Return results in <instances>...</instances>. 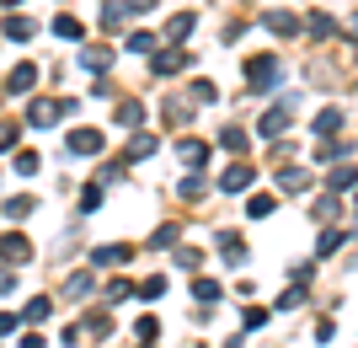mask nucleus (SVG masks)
I'll return each mask as SVG.
<instances>
[{
  "mask_svg": "<svg viewBox=\"0 0 358 348\" xmlns=\"http://www.w3.org/2000/svg\"><path fill=\"white\" fill-rule=\"evenodd\" d=\"M262 22H268V32H278V38H294V32H299V22L289 11H268Z\"/></svg>",
  "mask_w": 358,
  "mask_h": 348,
  "instance_id": "15",
  "label": "nucleus"
},
{
  "mask_svg": "<svg viewBox=\"0 0 358 348\" xmlns=\"http://www.w3.org/2000/svg\"><path fill=\"white\" fill-rule=\"evenodd\" d=\"M278 305H284V311H294V305H305V289H299V284H294V289H284V295H278Z\"/></svg>",
  "mask_w": 358,
  "mask_h": 348,
  "instance_id": "38",
  "label": "nucleus"
},
{
  "mask_svg": "<svg viewBox=\"0 0 358 348\" xmlns=\"http://www.w3.org/2000/svg\"><path fill=\"white\" fill-rule=\"evenodd\" d=\"M193 300L214 305V300H220V284H214V279H198V284H193Z\"/></svg>",
  "mask_w": 358,
  "mask_h": 348,
  "instance_id": "28",
  "label": "nucleus"
},
{
  "mask_svg": "<svg viewBox=\"0 0 358 348\" xmlns=\"http://www.w3.org/2000/svg\"><path fill=\"white\" fill-rule=\"evenodd\" d=\"M337 246H343V230H327V236H321V258H327V252H337Z\"/></svg>",
  "mask_w": 358,
  "mask_h": 348,
  "instance_id": "43",
  "label": "nucleus"
},
{
  "mask_svg": "<svg viewBox=\"0 0 358 348\" xmlns=\"http://www.w3.org/2000/svg\"><path fill=\"white\" fill-rule=\"evenodd\" d=\"M310 32H315V38H331L337 27H331V16H321V11H315V16H310Z\"/></svg>",
  "mask_w": 358,
  "mask_h": 348,
  "instance_id": "37",
  "label": "nucleus"
},
{
  "mask_svg": "<svg viewBox=\"0 0 358 348\" xmlns=\"http://www.w3.org/2000/svg\"><path fill=\"white\" fill-rule=\"evenodd\" d=\"M6 214H11V220H27V214H38V198H11V204H6Z\"/></svg>",
  "mask_w": 358,
  "mask_h": 348,
  "instance_id": "25",
  "label": "nucleus"
},
{
  "mask_svg": "<svg viewBox=\"0 0 358 348\" xmlns=\"http://www.w3.org/2000/svg\"><path fill=\"white\" fill-rule=\"evenodd\" d=\"M182 64H187V48H155V54H150V70H155V76H177Z\"/></svg>",
  "mask_w": 358,
  "mask_h": 348,
  "instance_id": "4",
  "label": "nucleus"
},
{
  "mask_svg": "<svg viewBox=\"0 0 358 348\" xmlns=\"http://www.w3.org/2000/svg\"><path fill=\"white\" fill-rule=\"evenodd\" d=\"M54 316V305L43 300V295H38V300H27V311H22V321H32V327H38V321H48Z\"/></svg>",
  "mask_w": 358,
  "mask_h": 348,
  "instance_id": "22",
  "label": "nucleus"
},
{
  "mask_svg": "<svg viewBox=\"0 0 358 348\" xmlns=\"http://www.w3.org/2000/svg\"><path fill=\"white\" fill-rule=\"evenodd\" d=\"M139 337H145V343H155V337H161V321H155V316H139Z\"/></svg>",
  "mask_w": 358,
  "mask_h": 348,
  "instance_id": "36",
  "label": "nucleus"
},
{
  "mask_svg": "<svg viewBox=\"0 0 358 348\" xmlns=\"http://www.w3.org/2000/svg\"><path fill=\"white\" fill-rule=\"evenodd\" d=\"M171 242H177V225H161L155 236H150V246H171Z\"/></svg>",
  "mask_w": 358,
  "mask_h": 348,
  "instance_id": "42",
  "label": "nucleus"
},
{
  "mask_svg": "<svg viewBox=\"0 0 358 348\" xmlns=\"http://www.w3.org/2000/svg\"><path fill=\"white\" fill-rule=\"evenodd\" d=\"M139 295H145V300H155V295H166V279H161V273H150L145 284H139Z\"/></svg>",
  "mask_w": 358,
  "mask_h": 348,
  "instance_id": "32",
  "label": "nucleus"
},
{
  "mask_svg": "<svg viewBox=\"0 0 358 348\" xmlns=\"http://www.w3.org/2000/svg\"><path fill=\"white\" fill-rule=\"evenodd\" d=\"M102 145H107L102 129H70V134H64V151L70 155H96Z\"/></svg>",
  "mask_w": 358,
  "mask_h": 348,
  "instance_id": "3",
  "label": "nucleus"
},
{
  "mask_svg": "<svg viewBox=\"0 0 358 348\" xmlns=\"http://www.w3.org/2000/svg\"><path fill=\"white\" fill-rule=\"evenodd\" d=\"M102 209V188H86V193H80V214H96Z\"/></svg>",
  "mask_w": 358,
  "mask_h": 348,
  "instance_id": "31",
  "label": "nucleus"
},
{
  "mask_svg": "<svg viewBox=\"0 0 358 348\" xmlns=\"http://www.w3.org/2000/svg\"><path fill=\"white\" fill-rule=\"evenodd\" d=\"M198 263H203V252H198V246H182V252H177V268L198 273Z\"/></svg>",
  "mask_w": 358,
  "mask_h": 348,
  "instance_id": "29",
  "label": "nucleus"
},
{
  "mask_svg": "<svg viewBox=\"0 0 358 348\" xmlns=\"http://www.w3.org/2000/svg\"><path fill=\"white\" fill-rule=\"evenodd\" d=\"M118 123H123V129H139V123H145V107H139V102H123L118 107Z\"/></svg>",
  "mask_w": 358,
  "mask_h": 348,
  "instance_id": "26",
  "label": "nucleus"
},
{
  "mask_svg": "<svg viewBox=\"0 0 358 348\" xmlns=\"http://www.w3.org/2000/svg\"><path fill=\"white\" fill-rule=\"evenodd\" d=\"M246 214H252V220H268L273 214V193H252L246 198Z\"/></svg>",
  "mask_w": 358,
  "mask_h": 348,
  "instance_id": "24",
  "label": "nucleus"
},
{
  "mask_svg": "<svg viewBox=\"0 0 358 348\" xmlns=\"http://www.w3.org/2000/svg\"><path fill=\"white\" fill-rule=\"evenodd\" d=\"M193 97H198V102H214L220 91H214V81H193Z\"/></svg>",
  "mask_w": 358,
  "mask_h": 348,
  "instance_id": "41",
  "label": "nucleus"
},
{
  "mask_svg": "<svg viewBox=\"0 0 358 348\" xmlns=\"http://www.w3.org/2000/svg\"><path fill=\"white\" fill-rule=\"evenodd\" d=\"M123 263H129V246H123V242L96 246V252H91V268H123Z\"/></svg>",
  "mask_w": 358,
  "mask_h": 348,
  "instance_id": "8",
  "label": "nucleus"
},
{
  "mask_svg": "<svg viewBox=\"0 0 358 348\" xmlns=\"http://www.w3.org/2000/svg\"><path fill=\"white\" fill-rule=\"evenodd\" d=\"M16 327H22V316H16V311H0V337H11Z\"/></svg>",
  "mask_w": 358,
  "mask_h": 348,
  "instance_id": "40",
  "label": "nucleus"
},
{
  "mask_svg": "<svg viewBox=\"0 0 358 348\" xmlns=\"http://www.w3.org/2000/svg\"><path fill=\"white\" fill-rule=\"evenodd\" d=\"M32 81H38V64H16V70H11V81H6V86H11L16 97H22V91H32Z\"/></svg>",
  "mask_w": 358,
  "mask_h": 348,
  "instance_id": "16",
  "label": "nucleus"
},
{
  "mask_svg": "<svg viewBox=\"0 0 358 348\" xmlns=\"http://www.w3.org/2000/svg\"><path fill=\"white\" fill-rule=\"evenodd\" d=\"M337 129H343V107H321L315 113V139H337Z\"/></svg>",
  "mask_w": 358,
  "mask_h": 348,
  "instance_id": "10",
  "label": "nucleus"
},
{
  "mask_svg": "<svg viewBox=\"0 0 358 348\" xmlns=\"http://www.w3.org/2000/svg\"><path fill=\"white\" fill-rule=\"evenodd\" d=\"M129 295H134V284H129V279H113V289H107V300H129Z\"/></svg>",
  "mask_w": 358,
  "mask_h": 348,
  "instance_id": "39",
  "label": "nucleus"
},
{
  "mask_svg": "<svg viewBox=\"0 0 358 348\" xmlns=\"http://www.w3.org/2000/svg\"><path fill=\"white\" fill-rule=\"evenodd\" d=\"M54 32H59V38H70V43H80V38H86V27H80V22H75V16H54Z\"/></svg>",
  "mask_w": 358,
  "mask_h": 348,
  "instance_id": "20",
  "label": "nucleus"
},
{
  "mask_svg": "<svg viewBox=\"0 0 358 348\" xmlns=\"http://www.w3.org/2000/svg\"><path fill=\"white\" fill-rule=\"evenodd\" d=\"M353 214H358V193H353Z\"/></svg>",
  "mask_w": 358,
  "mask_h": 348,
  "instance_id": "48",
  "label": "nucleus"
},
{
  "mask_svg": "<svg viewBox=\"0 0 358 348\" xmlns=\"http://www.w3.org/2000/svg\"><path fill=\"white\" fill-rule=\"evenodd\" d=\"M177 155H182V161H187V167H203V161H209V145L187 134V139H182V145H177Z\"/></svg>",
  "mask_w": 358,
  "mask_h": 348,
  "instance_id": "13",
  "label": "nucleus"
},
{
  "mask_svg": "<svg viewBox=\"0 0 358 348\" xmlns=\"http://www.w3.org/2000/svg\"><path fill=\"white\" fill-rule=\"evenodd\" d=\"M278 81H284L278 54H252V60H246V86H252V91H273Z\"/></svg>",
  "mask_w": 358,
  "mask_h": 348,
  "instance_id": "1",
  "label": "nucleus"
},
{
  "mask_svg": "<svg viewBox=\"0 0 358 348\" xmlns=\"http://www.w3.org/2000/svg\"><path fill=\"white\" fill-rule=\"evenodd\" d=\"M64 113H75V102H54V97H38V102L27 107V123H32V129H48V123H59Z\"/></svg>",
  "mask_w": 358,
  "mask_h": 348,
  "instance_id": "2",
  "label": "nucleus"
},
{
  "mask_svg": "<svg viewBox=\"0 0 358 348\" xmlns=\"http://www.w3.org/2000/svg\"><path fill=\"white\" fill-rule=\"evenodd\" d=\"M252 182H257V172L246 167V161H236L230 172H220V188H224V193H252Z\"/></svg>",
  "mask_w": 358,
  "mask_h": 348,
  "instance_id": "5",
  "label": "nucleus"
},
{
  "mask_svg": "<svg viewBox=\"0 0 358 348\" xmlns=\"http://www.w3.org/2000/svg\"><path fill=\"white\" fill-rule=\"evenodd\" d=\"M0 258L11 268H22V263H32V242L27 236H0Z\"/></svg>",
  "mask_w": 358,
  "mask_h": 348,
  "instance_id": "7",
  "label": "nucleus"
},
{
  "mask_svg": "<svg viewBox=\"0 0 358 348\" xmlns=\"http://www.w3.org/2000/svg\"><path fill=\"white\" fill-rule=\"evenodd\" d=\"M193 27H198V16H193V11H177L171 22H166V38H171V43H182V38H193Z\"/></svg>",
  "mask_w": 358,
  "mask_h": 348,
  "instance_id": "11",
  "label": "nucleus"
},
{
  "mask_svg": "<svg viewBox=\"0 0 358 348\" xmlns=\"http://www.w3.org/2000/svg\"><path fill=\"white\" fill-rule=\"evenodd\" d=\"M129 48H134V54H155V48H161V38H155V32H134V38H129Z\"/></svg>",
  "mask_w": 358,
  "mask_h": 348,
  "instance_id": "27",
  "label": "nucleus"
},
{
  "mask_svg": "<svg viewBox=\"0 0 358 348\" xmlns=\"http://www.w3.org/2000/svg\"><path fill=\"white\" fill-rule=\"evenodd\" d=\"M123 11H129V16H145V11H155V0H123Z\"/></svg>",
  "mask_w": 358,
  "mask_h": 348,
  "instance_id": "44",
  "label": "nucleus"
},
{
  "mask_svg": "<svg viewBox=\"0 0 358 348\" xmlns=\"http://www.w3.org/2000/svg\"><path fill=\"white\" fill-rule=\"evenodd\" d=\"M32 32H38V27H32L27 16H6V38H11V43H27Z\"/></svg>",
  "mask_w": 358,
  "mask_h": 348,
  "instance_id": "18",
  "label": "nucleus"
},
{
  "mask_svg": "<svg viewBox=\"0 0 358 348\" xmlns=\"http://www.w3.org/2000/svg\"><path fill=\"white\" fill-rule=\"evenodd\" d=\"M64 289H70V295H91V273H70Z\"/></svg>",
  "mask_w": 358,
  "mask_h": 348,
  "instance_id": "34",
  "label": "nucleus"
},
{
  "mask_svg": "<svg viewBox=\"0 0 358 348\" xmlns=\"http://www.w3.org/2000/svg\"><path fill=\"white\" fill-rule=\"evenodd\" d=\"M203 188H209L203 177H182V188H177V193H182V198H203Z\"/></svg>",
  "mask_w": 358,
  "mask_h": 348,
  "instance_id": "33",
  "label": "nucleus"
},
{
  "mask_svg": "<svg viewBox=\"0 0 358 348\" xmlns=\"http://www.w3.org/2000/svg\"><path fill=\"white\" fill-rule=\"evenodd\" d=\"M327 188H331V193H343V188H358V172H353V167H337V172H327Z\"/></svg>",
  "mask_w": 358,
  "mask_h": 348,
  "instance_id": "21",
  "label": "nucleus"
},
{
  "mask_svg": "<svg viewBox=\"0 0 358 348\" xmlns=\"http://www.w3.org/2000/svg\"><path fill=\"white\" fill-rule=\"evenodd\" d=\"M220 252H224V263L236 268V263H246V242H241L236 230H220Z\"/></svg>",
  "mask_w": 358,
  "mask_h": 348,
  "instance_id": "12",
  "label": "nucleus"
},
{
  "mask_svg": "<svg viewBox=\"0 0 358 348\" xmlns=\"http://www.w3.org/2000/svg\"><path fill=\"white\" fill-rule=\"evenodd\" d=\"M262 321H268V311H262V305H252V311H246V333H257Z\"/></svg>",
  "mask_w": 358,
  "mask_h": 348,
  "instance_id": "45",
  "label": "nucleus"
},
{
  "mask_svg": "<svg viewBox=\"0 0 358 348\" xmlns=\"http://www.w3.org/2000/svg\"><path fill=\"white\" fill-rule=\"evenodd\" d=\"M278 177V193H305L310 188V172L305 167H284V172H273Z\"/></svg>",
  "mask_w": 358,
  "mask_h": 348,
  "instance_id": "9",
  "label": "nucleus"
},
{
  "mask_svg": "<svg viewBox=\"0 0 358 348\" xmlns=\"http://www.w3.org/2000/svg\"><path fill=\"white\" fill-rule=\"evenodd\" d=\"M11 172H16V177H32V172H38V151H16L11 155Z\"/></svg>",
  "mask_w": 358,
  "mask_h": 348,
  "instance_id": "23",
  "label": "nucleus"
},
{
  "mask_svg": "<svg viewBox=\"0 0 358 348\" xmlns=\"http://www.w3.org/2000/svg\"><path fill=\"white\" fill-rule=\"evenodd\" d=\"M123 22V6H102V27H118Z\"/></svg>",
  "mask_w": 358,
  "mask_h": 348,
  "instance_id": "46",
  "label": "nucleus"
},
{
  "mask_svg": "<svg viewBox=\"0 0 358 348\" xmlns=\"http://www.w3.org/2000/svg\"><path fill=\"white\" fill-rule=\"evenodd\" d=\"M16 348H43V337H38V333H22V343H16Z\"/></svg>",
  "mask_w": 358,
  "mask_h": 348,
  "instance_id": "47",
  "label": "nucleus"
},
{
  "mask_svg": "<svg viewBox=\"0 0 358 348\" xmlns=\"http://www.w3.org/2000/svg\"><path fill=\"white\" fill-rule=\"evenodd\" d=\"M16 139H22V123H0V151H16Z\"/></svg>",
  "mask_w": 358,
  "mask_h": 348,
  "instance_id": "30",
  "label": "nucleus"
},
{
  "mask_svg": "<svg viewBox=\"0 0 358 348\" xmlns=\"http://www.w3.org/2000/svg\"><path fill=\"white\" fill-rule=\"evenodd\" d=\"M284 129H289V102L268 107V113H262V123H257V134H262V139H278Z\"/></svg>",
  "mask_w": 358,
  "mask_h": 348,
  "instance_id": "6",
  "label": "nucleus"
},
{
  "mask_svg": "<svg viewBox=\"0 0 358 348\" xmlns=\"http://www.w3.org/2000/svg\"><path fill=\"white\" fill-rule=\"evenodd\" d=\"M80 64L86 70H113V48H80Z\"/></svg>",
  "mask_w": 358,
  "mask_h": 348,
  "instance_id": "19",
  "label": "nucleus"
},
{
  "mask_svg": "<svg viewBox=\"0 0 358 348\" xmlns=\"http://www.w3.org/2000/svg\"><path fill=\"white\" fill-rule=\"evenodd\" d=\"M145 155H155V134H134L129 151H123V161H145Z\"/></svg>",
  "mask_w": 358,
  "mask_h": 348,
  "instance_id": "17",
  "label": "nucleus"
},
{
  "mask_svg": "<svg viewBox=\"0 0 358 348\" xmlns=\"http://www.w3.org/2000/svg\"><path fill=\"white\" fill-rule=\"evenodd\" d=\"M220 145L230 155H246V151H252V134H246V129H220Z\"/></svg>",
  "mask_w": 358,
  "mask_h": 348,
  "instance_id": "14",
  "label": "nucleus"
},
{
  "mask_svg": "<svg viewBox=\"0 0 358 348\" xmlns=\"http://www.w3.org/2000/svg\"><path fill=\"white\" fill-rule=\"evenodd\" d=\"M327 220H337V198H321V204H315V225H327Z\"/></svg>",
  "mask_w": 358,
  "mask_h": 348,
  "instance_id": "35",
  "label": "nucleus"
}]
</instances>
